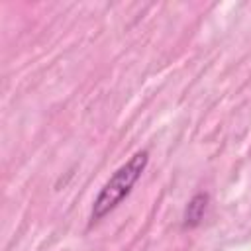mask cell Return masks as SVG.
Wrapping results in <instances>:
<instances>
[{
  "label": "cell",
  "mask_w": 251,
  "mask_h": 251,
  "mask_svg": "<svg viewBox=\"0 0 251 251\" xmlns=\"http://www.w3.org/2000/svg\"><path fill=\"white\" fill-rule=\"evenodd\" d=\"M149 161V153L147 151H137L127 163H124L120 169H116V173L106 180V184L102 186V190L98 192L94 204H92V212H90V224L102 220L106 214H110L133 188V184L139 180V176L143 175L145 167Z\"/></svg>",
  "instance_id": "1"
},
{
  "label": "cell",
  "mask_w": 251,
  "mask_h": 251,
  "mask_svg": "<svg viewBox=\"0 0 251 251\" xmlns=\"http://www.w3.org/2000/svg\"><path fill=\"white\" fill-rule=\"evenodd\" d=\"M206 204H208V194H196L188 202V206L184 210V227H194L200 224V220L206 212Z\"/></svg>",
  "instance_id": "2"
}]
</instances>
